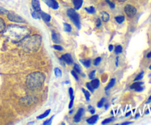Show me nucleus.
<instances>
[{"label":"nucleus","instance_id":"1","mask_svg":"<svg viewBox=\"0 0 151 125\" xmlns=\"http://www.w3.org/2000/svg\"><path fill=\"white\" fill-rule=\"evenodd\" d=\"M29 30L25 27L18 25H10L4 30V36L10 39L13 43H18L28 36Z\"/></svg>","mask_w":151,"mask_h":125},{"label":"nucleus","instance_id":"2","mask_svg":"<svg viewBox=\"0 0 151 125\" xmlns=\"http://www.w3.org/2000/svg\"><path fill=\"white\" fill-rule=\"evenodd\" d=\"M22 47L26 51H36L41 46V37L40 36H26L22 39Z\"/></svg>","mask_w":151,"mask_h":125},{"label":"nucleus","instance_id":"3","mask_svg":"<svg viewBox=\"0 0 151 125\" xmlns=\"http://www.w3.org/2000/svg\"><path fill=\"white\" fill-rule=\"evenodd\" d=\"M45 75L41 72L32 73L27 78V86L31 90L41 87L45 80Z\"/></svg>","mask_w":151,"mask_h":125},{"label":"nucleus","instance_id":"4","mask_svg":"<svg viewBox=\"0 0 151 125\" xmlns=\"http://www.w3.org/2000/svg\"><path fill=\"white\" fill-rule=\"evenodd\" d=\"M67 15L70 18L71 22H73L74 24L78 27V29H80V16L79 14L75 11V9L70 8L67 10Z\"/></svg>","mask_w":151,"mask_h":125},{"label":"nucleus","instance_id":"5","mask_svg":"<svg viewBox=\"0 0 151 125\" xmlns=\"http://www.w3.org/2000/svg\"><path fill=\"white\" fill-rule=\"evenodd\" d=\"M7 15V19H8L10 22H16V23H24V22H25L24 19H22L20 15L14 13L13 12H9Z\"/></svg>","mask_w":151,"mask_h":125},{"label":"nucleus","instance_id":"6","mask_svg":"<svg viewBox=\"0 0 151 125\" xmlns=\"http://www.w3.org/2000/svg\"><path fill=\"white\" fill-rule=\"evenodd\" d=\"M124 10L126 15L129 17H133L136 13V8L131 5H125Z\"/></svg>","mask_w":151,"mask_h":125},{"label":"nucleus","instance_id":"7","mask_svg":"<svg viewBox=\"0 0 151 125\" xmlns=\"http://www.w3.org/2000/svg\"><path fill=\"white\" fill-rule=\"evenodd\" d=\"M43 2L46 3L49 7H52L54 10H56L59 7V5L56 2V0H43Z\"/></svg>","mask_w":151,"mask_h":125},{"label":"nucleus","instance_id":"8","mask_svg":"<svg viewBox=\"0 0 151 125\" xmlns=\"http://www.w3.org/2000/svg\"><path fill=\"white\" fill-rule=\"evenodd\" d=\"M61 60H63L67 64H71V63L73 62L72 58H71V54H65L61 56Z\"/></svg>","mask_w":151,"mask_h":125},{"label":"nucleus","instance_id":"9","mask_svg":"<svg viewBox=\"0 0 151 125\" xmlns=\"http://www.w3.org/2000/svg\"><path fill=\"white\" fill-rule=\"evenodd\" d=\"M32 7L35 11L40 12L41 11V5L39 0H32Z\"/></svg>","mask_w":151,"mask_h":125},{"label":"nucleus","instance_id":"10","mask_svg":"<svg viewBox=\"0 0 151 125\" xmlns=\"http://www.w3.org/2000/svg\"><path fill=\"white\" fill-rule=\"evenodd\" d=\"M40 13V15H41V18L45 22H49L50 20H51V16L49 15V14L43 12V11H40L39 12Z\"/></svg>","mask_w":151,"mask_h":125},{"label":"nucleus","instance_id":"11","mask_svg":"<svg viewBox=\"0 0 151 125\" xmlns=\"http://www.w3.org/2000/svg\"><path fill=\"white\" fill-rule=\"evenodd\" d=\"M83 108H80L78 110V111L77 112V113L75 114V117H74V120H75V122H79L81 119V116L83 115Z\"/></svg>","mask_w":151,"mask_h":125},{"label":"nucleus","instance_id":"12","mask_svg":"<svg viewBox=\"0 0 151 125\" xmlns=\"http://www.w3.org/2000/svg\"><path fill=\"white\" fill-rule=\"evenodd\" d=\"M98 118H99V116L97 115L92 116V117H90V118L87 119L86 122H87V123L89 124H95L97 122Z\"/></svg>","mask_w":151,"mask_h":125},{"label":"nucleus","instance_id":"13","mask_svg":"<svg viewBox=\"0 0 151 125\" xmlns=\"http://www.w3.org/2000/svg\"><path fill=\"white\" fill-rule=\"evenodd\" d=\"M83 0H74V6L75 10H79L83 5Z\"/></svg>","mask_w":151,"mask_h":125},{"label":"nucleus","instance_id":"14","mask_svg":"<svg viewBox=\"0 0 151 125\" xmlns=\"http://www.w3.org/2000/svg\"><path fill=\"white\" fill-rule=\"evenodd\" d=\"M100 15H101V18H102V21L105 22H109V19H110V16H109V13L107 12H105V11H102L100 13Z\"/></svg>","mask_w":151,"mask_h":125},{"label":"nucleus","instance_id":"15","mask_svg":"<svg viewBox=\"0 0 151 125\" xmlns=\"http://www.w3.org/2000/svg\"><path fill=\"white\" fill-rule=\"evenodd\" d=\"M91 85H92V88L94 89L98 88L100 86V80L98 79H92V82H91Z\"/></svg>","mask_w":151,"mask_h":125},{"label":"nucleus","instance_id":"16","mask_svg":"<svg viewBox=\"0 0 151 125\" xmlns=\"http://www.w3.org/2000/svg\"><path fill=\"white\" fill-rule=\"evenodd\" d=\"M52 38H53V42L56 43V44H59V43L61 42V41H60V37L58 36V34H56L55 32H53V34H52Z\"/></svg>","mask_w":151,"mask_h":125},{"label":"nucleus","instance_id":"17","mask_svg":"<svg viewBox=\"0 0 151 125\" xmlns=\"http://www.w3.org/2000/svg\"><path fill=\"white\" fill-rule=\"evenodd\" d=\"M114 84H115V79H111V81L109 82V83L108 84V85L106 86V88H105V91H108V90H109L110 88H112L113 86L114 85Z\"/></svg>","mask_w":151,"mask_h":125},{"label":"nucleus","instance_id":"18","mask_svg":"<svg viewBox=\"0 0 151 125\" xmlns=\"http://www.w3.org/2000/svg\"><path fill=\"white\" fill-rule=\"evenodd\" d=\"M31 14H32V16L33 19H41V15H40V13H39V12H37V11H32L31 12Z\"/></svg>","mask_w":151,"mask_h":125},{"label":"nucleus","instance_id":"19","mask_svg":"<svg viewBox=\"0 0 151 125\" xmlns=\"http://www.w3.org/2000/svg\"><path fill=\"white\" fill-rule=\"evenodd\" d=\"M143 85V83H142V82L136 81V83H134L133 84L131 85V89H136V88H137L138 87L141 86V85Z\"/></svg>","mask_w":151,"mask_h":125},{"label":"nucleus","instance_id":"20","mask_svg":"<svg viewBox=\"0 0 151 125\" xmlns=\"http://www.w3.org/2000/svg\"><path fill=\"white\" fill-rule=\"evenodd\" d=\"M80 62H82L86 67L88 68L91 66V61L90 60H80Z\"/></svg>","mask_w":151,"mask_h":125},{"label":"nucleus","instance_id":"21","mask_svg":"<svg viewBox=\"0 0 151 125\" xmlns=\"http://www.w3.org/2000/svg\"><path fill=\"white\" fill-rule=\"evenodd\" d=\"M49 113H50V110H47V111L44 112L43 114H41V115H40L39 116H38L37 118L38 119H42V118H45V117L47 116L49 114Z\"/></svg>","mask_w":151,"mask_h":125},{"label":"nucleus","instance_id":"22","mask_svg":"<svg viewBox=\"0 0 151 125\" xmlns=\"http://www.w3.org/2000/svg\"><path fill=\"white\" fill-rule=\"evenodd\" d=\"M63 27H64L65 32H70L71 31V25H70V24H66V23H64V24H63Z\"/></svg>","mask_w":151,"mask_h":125},{"label":"nucleus","instance_id":"23","mask_svg":"<svg viewBox=\"0 0 151 125\" xmlns=\"http://www.w3.org/2000/svg\"><path fill=\"white\" fill-rule=\"evenodd\" d=\"M5 29V22H4L3 19L0 18V33L2 32H3Z\"/></svg>","mask_w":151,"mask_h":125},{"label":"nucleus","instance_id":"24","mask_svg":"<svg viewBox=\"0 0 151 125\" xmlns=\"http://www.w3.org/2000/svg\"><path fill=\"white\" fill-rule=\"evenodd\" d=\"M115 19L117 22V23L121 24V23H122L125 21V17L123 15H119V16L115 17Z\"/></svg>","mask_w":151,"mask_h":125},{"label":"nucleus","instance_id":"25","mask_svg":"<svg viewBox=\"0 0 151 125\" xmlns=\"http://www.w3.org/2000/svg\"><path fill=\"white\" fill-rule=\"evenodd\" d=\"M55 75L56 77H61L62 76V71H61V69H58V68H55Z\"/></svg>","mask_w":151,"mask_h":125},{"label":"nucleus","instance_id":"26","mask_svg":"<svg viewBox=\"0 0 151 125\" xmlns=\"http://www.w3.org/2000/svg\"><path fill=\"white\" fill-rule=\"evenodd\" d=\"M85 10H86L88 13L92 14V13H95V8L93 7V6H91V7H86Z\"/></svg>","mask_w":151,"mask_h":125},{"label":"nucleus","instance_id":"27","mask_svg":"<svg viewBox=\"0 0 151 125\" xmlns=\"http://www.w3.org/2000/svg\"><path fill=\"white\" fill-rule=\"evenodd\" d=\"M82 91H83V93L85 95V97L86 99V100L87 101H88V100H89V98H90V93H89V92H88V91H86L84 88H82Z\"/></svg>","mask_w":151,"mask_h":125},{"label":"nucleus","instance_id":"28","mask_svg":"<svg viewBox=\"0 0 151 125\" xmlns=\"http://www.w3.org/2000/svg\"><path fill=\"white\" fill-rule=\"evenodd\" d=\"M114 119V117H111V118H106V119H105V120L103 121V122H102V124H109L110 123V122H112L113 120Z\"/></svg>","mask_w":151,"mask_h":125},{"label":"nucleus","instance_id":"29","mask_svg":"<svg viewBox=\"0 0 151 125\" xmlns=\"http://www.w3.org/2000/svg\"><path fill=\"white\" fill-rule=\"evenodd\" d=\"M9 13V11L7 10H6L5 8L2 7H0V14H3V15H7V13Z\"/></svg>","mask_w":151,"mask_h":125},{"label":"nucleus","instance_id":"30","mask_svg":"<svg viewBox=\"0 0 151 125\" xmlns=\"http://www.w3.org/2000/svg\"><path fill=\"white\" fill-rule=\"evenodd\" d=\"M105 99L104 98H102L101 99V100H100V101H99L98 103H97V107H98V108H102V106H103V105H104V103H105Z\"/></svg>","mask_w":151,"mask_h":125},{"label":"nucleus","instance_id":"31","mask_svg":"<svg viewBox=\"0 0 151 125\" xmlns=\"http://www.w3.org/2000/svg\"><path fill=\"white\" fill-rule=\"evenodd\" d=\"M122 52V46H120V45H118V46H117L115 49L116 54H119V53H121Z\"/></svg>","mask_w":151,"mask_h":125},{"label":"nucleus","instance_id":"32","mask_svg":"<svg viewBox=\"0 0 151 125\" xmlns=\"http://www.w3.org/2000/svg\"><path fill=\"white\" fill-rule=\"evenodd\" d=\"M143 76H144V72H143V71H142L140 74H139V75H138V76L136 77V78H135V79H134V80H135V81H139V80H140V79H142Z\"/></svg>","mask_w":151,"mask_h":125},{"label":"nucleus","instance_id":"33","mask_svg":"<svg viewBox=\"0 0 151 125\" xmlns=\"http://www.w3.org/2000/svg\"><path fill=\"white\" fill-rule=\"evenodd\" d=\"M100 61H101V58H100V57L97 58L94 60V66H98L99 63L100 62Z\"/></svg>","mask_w":151,"mask_h":125},{"label":"nucleus","instance_id":"34","mask_svg":"<svg viewBox=\"0 0 151 125\" xmlns=\"http://www.w3.org/2000/svg\"><path fill=\"white\" fill-rule=\"evenodd\" d=\"M74 69H75V71L78 73H81V69H80V66H78V64H75L74 66Z\"/></svg>","mask_w":151,"mask_h":125},{"label":"nucleus","instance_id":"35","mask_svg":"<svg viewBox=\"0 0 151 125\" xmlns=\"http://www.w3.org/2000/svg\"><path fill=\"white\" fill-rule=\"evenodd\" d=\"M86 87H87V88H88V89L89 90V91H90L91 92H92V93H93V92H94V88H92V85H91L90 83H86Z\"/></svg>","mask_w":151,"mask_h":125},{"label":"nucleus","instance_id":"36","mask_svg":"<svg viewBox=\"0 0 151 125\" xmlns=\"http://www.w3.org/2000/svg\"><path fill=\"white\" fill-rule=\"evenodd\" d=\"M53 118H54V116H52L51 118H49V119H48V120H47L46 122H44V123H43V124H44V125H46V124H51L52 121H53Z\"/></svg>","mask_w":151,"mask_h":125},{"label":"nucleus","instance_id":"37","mask_svg":"<svg viewBox=\"0 0 151 125\" xmlns=\"http://www.w3.org/2000/svg\"><path fill=\"white\" fill-rule=\"evenodd\" d=\"M105 2L109 4V5L110 6L111 8H114V7H115V5H114L112 2H111L110 0H105Z\"/></svg>","mask_w":151,"mask_h":125},{"label":"nucleus","instance_id":"38","mask_svg":"<svg viewBox=\"0 0 151 125\" xmlns=\"http://www.w3.org/2000/svg\"><path fill=\"white\" fill-rule=\"evenodd\" d=\"M53 47H54L55 49H56L58 51H62L63 49V48L61 46H60V45H55Z\"/></svg>","mask_w":151,"mask_h":125},{"label":"nucleus","instance_id":"39","mask_svg":"<svg viewBox=\"0 0 151 125\" xmlns=\"http://www.w3.org/2000/svg\"><path fill=\"white\" fill-rule=\"evenodd\" d=\"M71 75H72V76H73L75 78V79H76V80H78V79H79L78 75H77L76 71H71Z\"/></svg>","mask_w":151,"mask_h":125},{"label":"nucleus","instance_id":"40","mask_svg":"<svg viewBox=\"0 0 151 125\" xmlns=\"http://www.w3.org/2000/svg\"><path fill=\"white\" fill-rule=\"evenodd\" d=\"M69 96H70V99L71 98H74V95H73V89L71 88H69Z\"/></svg>","mask_w":151,"mask_h":125},{"label":"nucleus","instance_id":"41","mask_svg":"<svg viewBox=\"0 0 151 125\" xmlns=\"http://www.w3.org/2000/svg\"><path fill=\"white\" fill-rule=\"evenodd\" d=\"M94 75H95V70H94V71H92V72L90 73V74H89V79H92L94 78Z\"/></svg>","mask_w":151,"mask_h":125},{"label":"nucleus","instance_id":"42","mask_svg":"<svg viewBox=\"0 0 151 125\" xmlns=\"http://www.w3.org/2000/svg\"><path fill=\"white\" fill-rule=\"evenodd\" d=\"M75 98V97H74ZM74 98H71V101L69 102V108L71 109L73 106V103H74Z\"/></svg>","mask_w":151,"mask_h":125},{"label":"nucleus","instance_id":"43","mask_svg":"<svg viewBox=\"0 0 151 125\" xmlns=\"http://www.w3.org/2000/svg\"><path fill=\"white\" fill-rule=\"evenodd\" d=\"M143 90H144V88H143V87L141 85V86H139V87H138L137 88H136L135 91L137 92H140V91H143Z\"/></svg>","mask_w":151,"mask_h":125},{"label":"nucleus","instance_id":"44","mask_svg":"<svg viewBox=\"0 0 151 125\" xmlns=\"http://www.w3.org/2000/svg\"><path fill=\"white\" fill-rule=\"evenodd\" d=\"M101 25V22H100V19H98L97 20V27H100Z\"/></svg>","mask_w":151,"mask_h":125},{"label":"nucleus","instance_id":"45","mask_svg":"<svg viewBox=\"0 0 151 125\" xmlns=\"http://www.w3.org/2000/svg\"><path fill=\"white\" fill-rule=\"evenodd\" d=\"M113 49H114V46H113V45H111H111H109V51H110V52H111V51L113 50Z\"/></svg>","mask_w":151,"mask_h":125},{"label":"nucleus","instance_id":"46","mask_svg":"<svg viewBox=\"0 0 151 125\" xmlns=\"http://www.w3.org/2000/svg\"><path fill=\"white\" fill-rule=\"evenodd\" d=\"M90 113H92V114H94V113H95V110H94V108H91Z\"/></svg>","mask_w":151,"mask_h":125},{"label":"nucleus","instance_id":"47","mask_svg":"<svg viewBox=\"0 0 151 125\" xmlns=\"http://www.w3.org/2000/svg\"><path fill=\"white\" fill-rule=\"evenodd\" d=\"M132 124V123H131V122H124V123H122V124L125 125V124Z\"/></svg>","mask_w":151,"mask_h":125},{"label":"nucleus","instance_id":"48","mask_svg":"<svg viewBox=\"0 0 151 125\" xmlns=\"http://www.w3.org/2000/svg\"><path fill=\"white\" fill-rule=\"evenodd\" d=\"M147 57H148V58H151V52H150L148 53V55H147Z\"/></svg>","mask_w":151,"mask_h":125},{"label":"nucleus","instance_id":"49","mask_svg":"<svg viewBox=\"0 0 151 125\" xmlns=\"http://www.w3.org/2000/svg\"><path fill=\"white\" fill-rule=\"evenodd\" d=\"M131 114V112H128V113H126V115H125V116H130Z\"/></svg>","mask_w":151,"mask_h":125},{"label":"nucleus","instance_id":"50","mask_svg":"<svg viewBox=\"0 0 151 125\" xmlns=\"http://www.w3.org/2000/svg\"><path fill=\"white\" fill-rule=\"evenodd\" d=\"M118 59H119V58H117V62H116V65H117V66H118Z\"/></svg>","mask_w":151,"mask_h":125},{"label":"nucleus","instance_id":"51","mask_svg":"<svg viewBox=\"0 0 151 125\" xmlns=\"http://www.w3.org/2000/svg\"><path fill=\"white\" fill-rule=\"evenodd\" d=\"M119 2H125L126 0H118Z\"/></svg>","mask_w":151,"mask_h":125},{"label":"nucleus","instance_id":"52","mask_svg":"<svg viewBox=\"0 0 151 125\" xmlns=\"http://www.w3.org/2000/svg\"><path fill=\"white\" fill-rule=\"evenodd\" d=\"M64 83H66V84H69V81H66Z\"/></svg>","mask_w":151,"mask_h":125},{"label":"nucleus","instance_id":"53","mask_svg":"<svg viewBox=\"0 0 151 125\" xmlns=\"http://www.w3.org/2000/svg\"><path fill=\"white\" fill-rule=\"evenodd\" d=\"M108 107H109V105H105V109H107V108H108Z\"/></svg>","mask_w":151,"mask_h":125},{"label":"nucleus","instance_id":"54","mask_svg":"<svg viewBox=\"0 0 151 125\" xmlns=\"http://www.w3.org/2000/svg\"><path fill=\"white\" fill-rule=\"evenodd\" d=\"M139 114H136V118H137V117H139Z\"/></svg>","mask_w":151,"mask_h":125},{"label":"nucleus","instance_id":"55","mask_svg":"<svg viewBox=\"0 0 151 125\" xmlns=\"http://www.w3.org/2000/svg\"><path fill=\"white\" fill-rule=\"evenodd\" d=\"M149 69H150L151 70V65H150V68H149Z\"/></svg>","mask_w":151,"mask_h":125}]
</instances>
